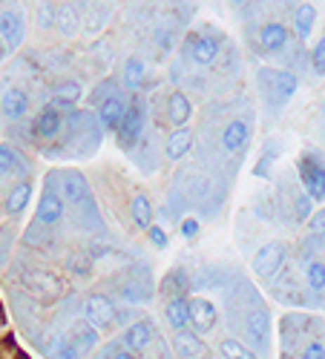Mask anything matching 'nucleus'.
Here are the masks:
<instances>
[{
    "instance_id": "nucleus-32",
    "label": "nucleus",
    "mask_w": 325,
    "mask_h": 359,
    "mask_svg": "<svg viewBox=\"0 0 325 359\" xmlns=\"http://www.w3.org/2000/svg\"><path fill=\"white\" fill-rule=\"evenodd\" d=\"M115 93H118V89H115V81H112V78H107V81H101V86H95V89H93L90 104H93V107H101V104H104L110 95H115Z\"/></svg>"
},
{
    "instance_id": "nucleus-29",
    "label": "nucleus",
    "mask_w": 325,
    "mask_h": 359,
    "mask_svg": "<svg viewBox=\"0 0 325 359\" xmlns=\"http://www.w3.org/2000/svg\"><path fill=\"white\" fill-rule=\"evenodd\" d=\"M144 75H147V67H144V61H138V57H130L124 64V86L127 89H138L144 83Z\"/></svg>"
},
{
    "instance_id": "nucleus-34",
    "label": "nucleus",
    "mask_w": 325,
    "mask_h": 359,
    "mask_svg": "<svg viewBox=\"0 0 325 359\" xmlns=\"http://www.w3.org/2000/svg\"><path fill=\"white\" fill-rule=\"evenodd\" d=\"M311 196L308 193H300L297 198H293V216H297V222H305L311 219Z\"/></svg>"
},
{
    "instance_id": "nucleus-31",
    "label": "nucleus",
    "mask_w": 325,
    "mask_h": 359,
    "mask_svg": "<svg viewBox=\"0 0 325 359\" xmlns=\"http://www.w3.org/2000/svg\"><path fill=\"white\" fill-rule=\"evenodd\" d=\"M55 359H84L81 356V351L75 348V342H72V337H61L55 342V353H52Z\"/></svg>"
},
{
    "instance_id": "nucleus-35",
    "label": "nucleus",
    "mask_w": 325,
    "mask_h": 359,
    "mask_svg": "<svg viewBox=\"0 0 325 359\" xmlns=\"http://www.w3.org/2000/svg\"><path fill=\"white\" fill-rule=\"evenodd\" d=\"M311 67L317 75H325V38H319L314 52H311Z\"/></svg>"
},
{
    "instance_id": "nucleus-37",
    "label": "nucleus",
    "mask_w": 325,
    "mask_h": 359,
    "mask_svg": "<svg viewBox=\"0 0 325 359\" xmlns=\"http://www.w3.org/2000/svg\"><path fill=\"white\" fill-rule=\"evenodd\" d=\"M308 230H311L314 236H325V207H322V210H317V213H311Z\"/></svg>"
},
{
    "instance_id": "nucleus-3",
    "label": "nucleus",
    "mask_w": 325,
    "mask_h": 359,
    "mask_svg": "<svg viewBox=\"0 0 325 359\" xmlns=\"http://www.w3.org/2000/svg\"><path fill=\"white\" fill-rule=\"evenodd\" d=\"M285 259H288V248L282 242H271V245H262L251 262L253 273L259 279H274L282 267H285Z\"/></svg>"
},
{
    "instance_id": "nucleus-15",
    "label": "nucleus",
    "mask_w": 325,
    "mask_h": 359,
    "mask_svg": "<svg viewBox=\"0 0 325 359\" xmlns=\"http://www.w3.org/2000/svg\"><path fill=\"white\" fill-rule=\"evenodd\" d=\"M0 112H4L9 121H20L29 112V95L23 89H6L4 98H0Z\"/></svg>"
},
{
    "instance_id": "nucleus-10",
    "label": "nucleus",
    "mask_w": 325,
    "mask_h": 359,
    "mask_svg": "<svg viewBox=\"0 0 325 359\" xmlns=\"http://www.w3.org/2000/svg\"><path fill=\"white\" fill-rule=\"evenodd\" d=\"M127 98L121 95V93H115V95H110L101 107H98V121H101V127L104 130H115L118 133V127H121V121H124V112H127Z\"/></svg>"
},
{
    "instance_id": "nucleus-30",
    "label": "nucleus",
    "mask_w": 325,
    "mask_h": 359,
    "mask_svg": "<svg viewBox=\"0 0 325 359\" xmlns=\"http://www.w3.org/2000/svg\"><path fill=\"white\" fill-rule=\"evenodd\" d=\"M305 282L314 293L325 290V262H308L305 264Z\"/></svg>"
},
{
    "instance_id": "nucleus-42",
    "label": "nucleus",
    "mask_w": 325,
    "mask_h": 359,
    "mask_svg": "<svg viewBox=\"0 0 325 359\" xmlns=\"http://www.w3.org/2000/svg\"><path fill=\"white\" fill-rule=\"evenodd\" d=\"M110 359H135V353H130V351H115Z\"/></svg>"
},
{
    "instance_id": "nucleus-26",
    "label": "nucleus",
    "mask_w": 325,
    "mask_h": 359,
    "mask_svg": "<svg viewBox=\"0 0 325 359\" xmlns=\"http://www.w3.org/2000/svg\"><path fill=\"white\" fill-rule=\"evenodd\" d=\"M29 198H32V184H29V182L15 184V187L9 190V196H6V201H4L6 213H9V216H18V213L23 210V207L29 204Z\"/></svg>"
},
{
    "instance_id": "nucleus-11",
    "label": "nucleus",
    "mask_w": 325,
    "mask_h": 359,
    "mask_svg": "<svg viewBox=\"0 0 325 359\" xmlns=\"http://www.w3.org/2000/svg\"><path fill=\"white\" fill-rule=\"evenodd\" d=\"M0 38L6 41V49H18L26 38V23L20 12H0Z\"/></svg>"
},
{
    "instance_id": "nucleus-25",
    "label": "nucleus",
    "mask_w": 325,
    "mask_h": 359,
    "mask_svg": "<svg viewBox=\"0 0 325 359\" xmlns=\"http://www.w3.org/2000/svg\"><path fill=\"white\" fill-rule=\"evenodd\" d=\"M185 290H187V273L182 271V267H173V271L161 279V285H159V293L161 296H170V299H175V296H185Z\"/></svg>"
},
{
    "instance_id": "nucleus-14",
    "label": "nucleus",
    "mask_w": 325,
    "mask_h": 359,
    "mask_svg": "<svg viewBox=\"0 0 325 359\" xmlns=\"http://www.w3.org/2000/svg\"><path fill=\"white\" fill-rule=\"evenodd\" d=\"M216 55H219V41L216 38H211V35H193V41H190V57H193L199 67L213 64Z\"/></svg>"
},
{
    "instance_id": "nucleus-41",
    "label": "nucleus",
    "mask_w": 325,
    "mask_h": 359,
    "mask_svg": "<svg viewBox=\"0 0 325 359\" xmlns=\"http://www.w3.org/2000/svg\"><path fill=\"white\" fill-rule=\"evenodd\" d=\"M41 26H52V6H41Z\"/></svg>"
},
{
    "instance_id": "nucleus-7",
    "label": "nucleus",
    "mask_w": 325,
    "mask_h": 359,
    "mask_svg": "<svg viewBox=\"0 0 325 359\" xmlns=\"http://www.w3.org/2000/svg\"><path fill=\"white\" fill-rule=\"evenodd\" d=\"M84 316H86V322L95 325V327H110V325L115 322L118 311H115V305H112L110 296L93 293V296L84 302Z\"/></svg>"
},
{
    "instance_id": "nucleus-12",
    "label": "nucleus",
    "mask_w": 325,
    "mask_h": 359,
    "mask_svg": "<svg viewBox=\"0 0 325 359\" xmlns=\"http://www.w3.org/2000/svg\"><path fill=\"white\" fill-rule=\"evenodd\" d=\"M61 190H64L67 201H72V204H86V201L93 198L90 184H86V178H84L78 170H67V172H61Z\"/></svg>"
},
{
    "instance_id": "nucleus-8",
    "label": "nucleus",
    "mask_w": 325,
    "mask_h": 359,
    "mask_svg": "<svg viewBox=\"0 0 325 359\" xmlns=\"http://www.w3.org/2000/svg\"><path fill=\"white\" fill-rule=\"evenodd\" d=\"M216 305L211 302V299H204V296H196L190 299V325H193V331L201 337V334H211L213 327H216Z\"/></svg>"
},
{
    "instance_id": "nucleus-6",
    "label": "nucleus",
    "mask_w": 325,
    "mask_h": 359,
    "mask_svg": "<svg viewBox=\"0 0 325 359\" xmlns=\"http://www.w3.org/2000/svg\"><path fill=\"white\" fill-rule=\"evenodd\" d=\"M141 130H144V109L138 104H130L124 112L121 127H118V147L135 149V144L141 141Z\"/></svg>"
},
{
    "instance_id": "nucleus-18",
    "label": "nucleus",
    "mask_w": 325,
    "mask_h": 359,
    "mask_svg": "<svg viewBox=\"0 0 325 359\" xmlns=\"http://www.w3.org/2000/svg\"><path fill=\"white\" fill-rule=\"evenodd\" d=\"M193 115V107H190V98L185 93H173L167 98V118L173 127H185Z\"/></svg>"
},
{
    "instance_id": "nucleus-13",
    "label": "nucleus",
    "mask_w": 325,
    "mask_h": 359,
    "mask_svg": "<svg viewBox=\"0 0 325 359\" xmlns=\"http://www.w3.org/2000/svg\"><path fill=\"white\" fill-rule=\"evenodd\" d=\"M164 316H167V325L173 331H187L190 327V299L187 296L170 299L167 308H164Z\"/></svg>"
},
{
    "instance_id": "nucleus-44",
    "label": "nucleus",
    "mask_w": 325,
    "mask_h": 359,
    "mask_svg": "<svg viewBox=\"0 0 325 359\" xmlns=\"http://www.w3.org/2000/svg\"><path fill=\"white\" fill-rule=\"evenodd\" d=\"M282 359H291V356H282Z\"/></svg>"
},
{
    "instance_id": "nucleus-33",
    "label": "nucleus",
    "mask_w": 325,
    "mask_h": 359,
    "mask_svg": "<svg viewBox=\"0 0 325 359\" xmlns=\"http://www.w3.org/2000/svg\"><path fill=\"white\" fill-rule=\"evenodd\" d=\"M18 167V153L12 144H0V175H6Z\"/></svg>"
},
{
    "instance_id": "nucleus-19",
    "label": "nucleus",
    "mask_w": 325,
    "mask_h": 359,
    "mask_svg": "<svg viewBox=\"0 0 325 359\" xmlns=\"http://www.w3.org/2000/svg\"><path fill=\"white\" fill-rule=\"evenodd\" d=\"M248 138H251V127L245 121H230L222 130V147L227 153H239V149L248 144Z\"/></svg>"
},
{
    "instance_id": "nucleus-1",
    "label": "nucleus",
    "mask_w": 325,
    "mask_h": 359,
    "mask_svg": "<svg viewBox=\"0 0 325 359\" xmlns=\"http://www.w3.org/2000/svg\"><path fill=\"white\" fill-rule=\"evenodd\" d=\"M259 81H262V89L268 93V101L279 109L282 104H288L293 98V93H297V75L293 72H285V69H262L259 72Z\"/></svg>"
},
{
    "instance_id": "nucleus-20",
    "label": "nucleus",
    "mask_w": 325,
    "mask_h": 359,
    "mask_svg": "<svg viewBox=\"0 0 325 359\" xmlns=\"http://www.w3.org/2000/svg\"><path fill=\"white\" fill-rule=\"evenodd\" d=\"M190 147H193V130L179 127V130H175V133L167 138L164 153H167L170 161H179V158H185V156L190 153Z\"/></svg>"
},
{
    "instance_id": "nucleus-39",
    "label": "nucleus",
    "mask_w": 325,
    "mask_h": 359,
    "mask_svg": "<svg viewBox=\"0 0 325 359\" xmlns=\"http://www.w3.org/2000/svg\"><path fill=\"white\" fill-rule=\"evenodd\" d=\"M274 158H277V153H271V147H268V156H262V161L256 164V175H262V178L268 175V167H271Z\"/></svg>"
},
{
    "instance_id": "nucleus-27",
    "label": "nucleus",
    "mask_w": 325,
    "mask_h": 359,
    "mask_svg": "<svg viewBox=\"0 0 325 359\" xmlns=\"http://www.w3.org/2000/svg\"><path fill=\"white\" fill-rule=\"evenodd\" d=\"M219 353H222V359H259L256 351H251L245 342L233 339V337H225L219 342Z\"/></svg>"
},
{
    "instance_id": "nucleus-9",
    "label": "nucleus",
    "mask_w": 325,
    "mask_h": 359,
    "mask_svg": "<svg viewBox=\"0 0 325 359\" xmlns=\"http://www.w3.org/2000/svg\"><path fill=\"white\" fill-rule=\"evenodd\" d=\"M61 219H64V198L55 193L52 178H49V184H46V190H44V196L38 201V222L46 224V227H52V224H58Z\"/></svg>"
},
{
    "instance_id": "nucleus-36",
    "label": "nucleus",
    "mask_w": 325,
    "mask_h": 359,
    "mask_svg": "<svg viewBox=\"0 0 325 359\" xmlns=\"http://www.w3.org/2000/svg\"><path fill=\"white\" fill-rule=\"evenodd\" d=\"M300 359H325V345H322L319 339H311V342L303 348Z\"/></svg>"
},
{
    "instance_id": "nucleus-16",
    "label": "nucleus",
    "mask_w": 325,
    "mask_h": 359,
    "mask_svg": "<svg viewBox=\"0 0 325 359\" xmlns=\"http://www.w3.org/2000/svg\"><path fill=\"white\" fill-rule=\"evenodd\" d=\"M61 127H64L61 112H58L52 104H49V107H44V109H41V115H38V121H35V133H38V138L52 141V138H58Z\"/></svg>"
},
{
    "instance_id": "nucleus-4",
    "label": "nucleus",
    "mask_w": 325,
    "mask_h": 359,
    "mask_svg": "<svg viewBox=\"0 0 325 359\" xmlns=\"http://www.w3.org/2000/svg\"><path fill=\"white\" fill-rule=\"evenodd\" d=\"M153 339H156L153 322H150V319H138V322H133V325L124 327L121 348L130 351V353H141V351H147V348L153 345Z\"/></svg>"
},
{
    "instance_id": "nucleus-21",
    "label": "nucleus",
    "mask_w": 325,
    "mask_h": 359,
    "mask_svg": "<svg viewBox=\"0 0 325 359\" xmlns=\"http://www.w3.org/2000/svg\"><path fill=\"white\" fill-rule=\"evenodd\" d=\"M130 216L135 222V227L141 230H150L153 227V201L147 193H135L133 201H130Z\"/></svg>"
},
{
    "instance_id": "nucleus-2",
    "label": "nucleus",
    "mask_w": 325,
    "mask_h": 359,
    "mask_svg": "<svg viewBox=\"0 0 325 359\" xmlns=\"http://www.w3.org/2000/svg\"><path fill=\"white\" fill-rule=\"evenodd\" d=\"M297 170H300V182L305 193L311 196V201H322L325 198V158L317 153H303L297 161Z\"/></svg>"
},
{
    "instance_id": "nucleus-24",
    "label": "nucleus",
    "mask_w": 325,
    "mask_h": 359,
    "mask_svg": "<svg viewBox=\"0 0 325 359\" xmlns=\"http://www.w3.org/2000/svg\"><path fill=\"white\" fill-rule=\"evenodd\" d=\"M23 285L32 290V293H41V296H55L58 290H61V282H58L55 276L44 273V271H32L23 276Z\"/></svg>"
},
{
    "instance_id": "nucleus-38",
    "label": "nucleus",
    "mask_w": 325,
    "mask_h": 359,
    "mask_svg": "<svg viewBox=\"0 0 325 359\" xmlns=\"http://www.w3.org/2000/svg\"><path fill=\"white\" fill-rule=\"evenodd\" d=\"M147 236H150V242H153V248H159V250H164L167 248V233L161 230V227H150V230H147Z\"/></svg>"
},
{
    "instance_id": "nucleus-40",
    "label": "nucleus",
    "mask_w": 325,
    "mask_h": 359,
    "mask_svg": "<svg viewBox=\"0 0 325 359\" xmlns=\"http://www.w3.org/2000/svg\"><path fill=\"white\" fill-rule=\"evenodd\" d=\"M182 236L185 238H196L199 236V222L196 219H185L182 222Z\"/></svg>"
},
{
    "instance_id": "nucleus-22",
    "label": "nucleus",
    "mask_w": 325,
    "mask_h": 359,
    "mask_svg": "<svg viewBox=\"0 0 325 359\" xmlns=\"http://www.w3.org/2000/svg\"><path fill=\"white\" fill-rule=\"evenodd\" d=\"M259 43L265 52H279L288 43V29L282 23H265L259 32Z\"/></svg>"
},
{
    "instance_id": "nucleus-5",
    "label": "nucleus",
    "mask_w": 325,
    "mask_h": 359,
    "mask_svg": "<svg viewBox=\"0 0 325 359\" xmlns=\"http://www.w3.org/2000/svg\"><path fill=\"white\" fill-rule=\"evenodd\" d=\"M245 337L256 351H268V337H271V316L262 305L253 308L245 319Z\"/></svg>"
},
{
    "instance_id": "nucleus-28",
    "label": "nucleus",
    "mask_w": 325,
    "mask_h": 359,
    "mask_svg": "<svg viewBox=\"0 0 325 359\" xmlns=\"http://www.w3.org/2000/svg\"><path fill=\"white\" fill-rule=\"evenodd\" d=\"M293 23H297L300 38H308L311 29H314V23H317V9H314L311 4H303V6L297 9V15H293Z\"/></svg>"
},
{
    "instance_id": "nucleus-17",
    "label": "nucleus",
    "mask_w": 325,
    "mask_h": 359,
    "mask_svg": "<svg viewBox=\"0 0 325 359\" xmlns=\"http://www.w3.org/2000/svg\"><path fill=\"white\" fill-rule=\"evenodd\" d=\"M173 348H175V356H179V359H196V356H201L204 342L199 339L196 331H193V334H190V331H175Z\"/></svg>"
},
{
    "instance_id": "nucleus-23",
    "label": "nucleus",
    "mask_w": 325,
    "mask_h": 359,
    "mask_svg": "<svg viewBox=\"0 0 325 359\" xmlns=\"http://www.w3.org/2000/svg\"><path fill=\"white\" fill-rule=\"evenodd\" d=\"M69 337H72L75 348L81 351V356H86L90 351H95V348H98V327H95V325H90V322L75 325Z\"/></svg>"
},
{
    "instance_id": "nucleus-43",
    "label": "nucleus",
    "mask_w": 325,
    "mask_h": 359,
    "mask_svg": "<svg viewBox=\"0 0 325 359\" xmlns=\"http://www.w3.org/2000/svg\"><path fill=\"white\" fill-rule=\"evenodd\" d=\"M233 4H245V0H233Z\"/></svg>"
}]
</instances>
